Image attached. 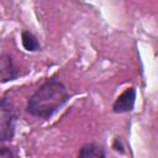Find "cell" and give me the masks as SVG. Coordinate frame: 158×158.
Wrapping results in <instances>:
<instances>
[{"label": "cell", "instance_id": "obj_1", "mask_svg": "<svg viewBox=\"0 0 158 158\" xmlns=\"http://www.w3.org/2000/svg\"><path fill=\"white\" fill-rule=\"evenodd\" d=\"M70 96L72 94L67 89L65 84L53 77L42 83L28 98L26 111L31 116L46 120L62 107Z\"/></svg>", "mask_w": 158, "mask_h": 158}, {"label": "cell", "instance_id": "obj_2", "mask_svg": "<svg viewBox=\"0 0 158 158\" xmlns=\"http://www.w3.org/2000/svg\"><path fill=\"white\" fill-rule=\"evenodd\" d=\"M20 114L7 98L0 99V143L12 141Z\"/></svg>", "mask_w": 158, "mask_h": 158}, {"label": "cell", "instance_id": "obj_3", "mask_svg": "<svg viewBox=\"0 0 158 158\" xmlns=\"http://www.w3.org/2000/svg\"><path fill=\"white\" fill-rule=\"evenodd\" d=\"M136 95H137V91L135 86H130L125 89V91H122L114 101L112 111L115 114H125V112L132 111L136 104Z\"/></svg>", "mask_w": 158, "mask_h": 158}, {"label": "cell", "instance_id": "obj_4", "mask_svg": "<svg viewBox=\"0 0 158 158\" xmlns=\"http://www.w3.org/2000/svg\"><path fill=\"white\" fill-rule=\"evenodd\" d=\"M21 75L20 68L15 64L11 54L2 53L0 56V83H9Z\"/></svg>", "mask_w": 158, "mask_h": 158}, {"label": "cell", "instance_id": "obj_5", "mask_svg": "<svg viewBox=\"0 0 158 158\" xmlns=\"http://www.w3.org/2000/svg\"><path fill=\"white\" fill-rule=\"evenodd\" d=\"M77 158H106V152L101 144L89 142L80 147Z\"/></svg>", "mask_w": 158, "mask_h": 158}, {"label": "cell", "instance_id": "obj_6", "mask_svg": "<svg viewBox=\"0 0 158 158\" xmlns=\"http://www.w3.org/2000/svg\"><path fill=\"white\" fill-rule=\"evenodd\" d=\"M21 43L22 47L28 52H38L41 51V44L37 37L28 30H23L21 32Z\"/></svg>", "mask_w": 158, "mask_h": 158}, {"label": "cell", "instance_id": "obj_7", "mask_svg": "<svg viewBox=\"0 0 158 158\" xmlns=\"http://www.w3.org/2000/svg\"><path fill=\"white\" fill-rule=\"evenodd\" d=\"M0 158H15V153L10 147L0 146Z\"/></svg>", "mask_w": 158, "mask_h": 158}, {"label": "cell", "instance_id": "obj_8", "mask_svg": "<svg viewBox=\"0 0 158 158\" xmlns=\"http://www.w3.org/2000/svg\"><path fill=\"white\" fill-rule=\"evenodd\" d=\"M112 147H114L115 151H117V152H120V153H123V146H122V143H121V138H120V137H116V138H115Z\"/></svg>", "mask_w": 158, "mask_h": 158}]
</instances>
